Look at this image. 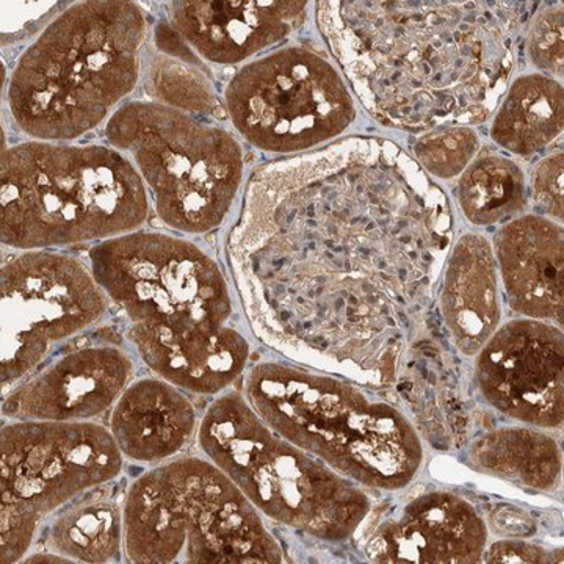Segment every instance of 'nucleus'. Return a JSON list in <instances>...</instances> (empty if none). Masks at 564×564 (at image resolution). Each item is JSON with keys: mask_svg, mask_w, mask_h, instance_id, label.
Here are the masks:
<instances>
[{"mask_svg": "<svg viewBox=\"0 0 564 564\" xmlns=\"http://www.w3.org/2000/svg\"><path fill=\"white\" fill-rule=\"evenodd\" d=\"M106 299L84 263L29 252L2 269V386L32 372L52 345L106 313Z\"/></svg>", "mask_w": 564, "mask_h": 564, "instance_id": "f8f14e48", "label": "nucleus"}, {"mask_svg": "<svg viewBox=\"0 0 564 564\" xmlns=\"http://www.w3.org/2000/svg\"><path fill=\"white\" fill-rule=\"evenodd\" d=\"M132 373L131 358L120 348H80L11 393L3 414L17 421H85L110 408Z\"/></svg>", "mask_w": 564, "mask_h": 564, "instance_id": "4468645a", "label": "nucleus"}, {"mask_svg": "<svg viewBox=\"0 0 564 564\" xmlns=\"http://www.w3.org/2000/svg\"><path fill=\"white\" fill-rule=\"evenodd\" d=\"M121 467L120 447L101 425L20 421L3 426V558H22L44 516L88 489L109 484Z\"/></svg>", "mask_w": 564, "mask_h": 564, "instance_id": "1a4fd4ad", "label": "nucleus"}, {"mask_svg": "<svg viewBox=\"0 0 564 564\" xmlns=\"http://www.w3.org/2000/svg\"><path fill=\"white\" fill-rule=\"evenodd\" d=\"M478 139L469 128H448L426 133L415 143L414 154L423 169L440 180H452L466 170L477 154Z\"/></svg>", "mask_w": 564, "mask_h": 564, "instance_id": "393cba45", "label": "nucleus"}, {"mask_svg": "<svg viewBox=\"0 0 564 564\" xmlns=\"http://www.w3.org/2000/svg\"><path fill=\"white\" fill-rule=\"evenodd\" d=\"M107 137L132 155L163 223L202 234L225 220L243 174L242 151L228 132L170 107L132 102L113 115Z\"/></svg>", "mask_w": 564, "mask_h": 564, "instance_id": "6e6552de", "label": "nucleus"}, {"mask_svg": "<svg viewBox=\"0 0 564 564\" xmlns=\"http://www.w3.org/2000/svg\"><path fill=\"white\" fill-rule=\"evenodd\" d=\"M199 444L250 502L280 524L343 541L369 514V499L358 486L280 436L239 393L210 404Z\"/></svg>", "mask_w": 564, "mask_h": 564, "instance_id": "0eeeda50", "label": "nucleus"}, {"mask_svg": "<svg viewBox=\"0 0 564 564\" xmlns=\"http://www.w3.org/2000/svg\"><path fill=\"white\" fill-rule=\"evenodd\" d=\"M93 276L133 323L172 332L225 326L228 285L195 245L154 232L128 234L91 251Z\"/></svg>", "mask_w": 564, "mask_h": 564, "instance_id": "9d476101", "label": "nucleus"}, {"mask_svg": "<svg viewBox=\"0 0 564 564\" xmlns=\"http://www.w3.org/2000/svg\"><path fill=\"white\" fill-rule=\"evenodd\" d=\"M131 339L166 383L204 395L236 381L250 355L247 340L226 326L182 333L133 323Z\"/></svg>", "mask_w": 564, "mask_h": 564, "instance_id": "f3484780", "label": "nucleus"}, {"mask_svg": "<svg viewBox=\"0 0 564 564\" xmlns=\"http://www.w3.org/2000/svg\"><path fill=\"white\" fill-rule=\"evenodd\" d=\"M122 532L132 563L284 562L258 508L220 467L198 458L140 477L126 499Z\"/></svg>", "mask_w": 564, "mask_h": 564, "instance_id": "423d86ee", "label": "nucleus"}, {"mask_svg": "<svg viewBox=\"0 0 564 564\" xmlns=\"http://www.w3.org/2000/svg\"><path fill=\"white\" fill-rule=\"evenodd\" d=\"M122 519L107 499H85L55 521L51 545L82 563H109L120 552Z\"/></svg>", "mask_w": 564, "mask_h": 564, "instance_id": "b1692460", "label": "nucleus"}, {"mask_svg": "<svg viewBox=\"0 0 564 564\" xmlns=\"http://www.w3.org/2000/svg\"><path fill=\"white\" fill-rule=\"evenodd\" d=\"M508 302L534 321H563V229L543 218H519L496 236Z\"/></svg>", "mask_w": 564, "mask_h": 564, "instance_id": "a211bd4d", "label": "nucleus"}, {"mask_svg": "<svg viewBox=\"0 0 564 564\" xmlns=\"http://www.w3.org/2000/svg\"><path fill=\"white\" fill-rule=\"evenodd\" d=\"M147 20L132 2L70 7L22 55L9 91L18 126L41 140L90 131L139 79Z\"/></svg>", "mask_w": 564, "mask_h": 564, "instance_id": "7ed1b4c3", "label": "nucleus"}, {"mask_svg": "<svg viewBox=\"0 0 564 564\" xmlns=\"http://www.w3.org/2000/svg\"><path fill=\"white\" fill-rule=\"evenodd\" d=\"M195 422L192 403L173 384L141 380L121 393L111 436L132 462H162L188 443Z\"/></svg>", "mask_w": 564, "mask_h": 564, "instance_id": "6ab92c4d", "label": "nucleus"}, {"mask_svg": "<svg viewBox=\"0 0 564 564\" xmlns=\"http://www.w3.org/2000/svg\"><path fill=\"white\" fill-rule=\"evenodd\" d=\"M245 393L270 429L348 480L395 491L421 469L422 444L413 425L350 384L262 364L248 375Z\"/></svg>", "mask_w": 564, "mask_h": 564, "instance_id": "20e7f679", "label": "nucleus"}, {"mask_svg": "<svg viewBox=\"0 0 564 564\" xmlns=\"http://www.w3.org/2000/svg\"><path fill=\"white\" fill-rule=\"evenodd\" d=\"M488 530L462 497L432 492L417 497L395 521L381 525L367 544L375 563L469 564L484 556Z\"/></svg>", "mask_w": 564, "mask_h": 564, "instance_id": "2eb2a0df", "label": "nucleus"}, {"mask_svg": "<svg viewBox=\"0 0 564 564\" xmlns=\"http://www.w3.org/2000/svg\"><path fill=\"white\" fill-rule=\"evenodd\" d=\"M443 314L456 347L478 355L500 322L499 289L491 245L466 234L452 250L445 269Z\"/></svg>", "mask_w": 564, "mask_h": 564, "instance_id": "aec40b11", "label": "nucleus"}, {"mask_svg": "<svg viewBox=\"0 0 564 564\" xmlns=\"http://www.w3.org/2000/svg\"><path fill=\"white\" fill-rule=\"evenodd\" d=\"M530 57L545 73L563 74V9L562 6L540 11L534 18L529 39Z\"/></svg>", "mask_w": 564, "mask_h": 564, "instance_id": "a878e982", "label": "nucleus"}, {"mask_svg": "<svg viewBox=\"0 0 564 564\" xmlns=\"http://www.w3.org/2000/svg\"><path fill=\"white\" fill-rule=\"evenodd\" d=\"M155 85L163 98L174 106L192 111H207L214 106V95L207 80L198 73L172 65L162 66L155 74Z\"/></svg>", "mask_w": 564, "mask_h": 564, "instance_id": "bb28decb", "label": "nucleus"}, {"mask_svg": "<svg viewBox=\"0 0 564 564\" xmlns=\"http://www.w3.org/2000/svg\"><path fill=\"white\" fill-rule=\"evenodd\" d=\"M452 240L451 203L421 165L391 141L352 137L256 170L229 259L259 339L388 386Z\"/></svg>", "mask_w": 564, "mask_h": 564, "instance_id": "f257e3e1", "label": "nucleus"}, {"mask_svg": "<svg viewBox=\"0 0 564 564\" xmlns=\"http://www.w3.org/2000/svg\"><path fill=\"white\" fill-rule=\"evenodd\" d=\"M488 563H556L563 562L562 551L549 552L540 545L522 543V541H502L492 544L486 552Z\"/></svg>", "mask_w": 564, "mask_h": 564, "instance_id": "c85d7f7f", "label": "nucleus"}, {"mask_svg": "<svg viewBox=\"0 0 564 564\" xmlns=\"http://www.w3.org/2000/svg\"><path fill=\"white\" fill-rule=\"evenodd\" d=\"M234 126L256 148L299 152L340 135L355 102L332 63L289 47L245 66L226 90Z\"/></svg>", "mask_w": 564, "mask_h": 564, "instance_id": "9b49d317", "label": "nucleus"}, {"mask_svg": "<svg viewBox=\"0 0 564 564\" xmlns=\"http://www.w3.org/2000/svg\"><path fill=\"white\" fill-rule=\"evenodd\" d=\"M475 469L527 488H555L562 454L552 437L529 429H503L486 434L470 447Z\"/></svg>", "mask_w": 564, "mask_h": 564, "instance_id": "4be33fe9", "label": "nucleus"}, {"mask_svg": "<svg viewBox=\"0 0 564 564\" xmlns=\"http://www.w3.org/2000/svg\"><path fill=\"white\" fill-rule=\"evenodd\" d=\"M456 196L467 220L494 225L524 209V173L502 155H481L464 172Z\"/></svg>", "mask_w": 564, "mask_h": 564, "instance_id": "5701e85b", "label": "nucleus"}, {"mask_svg": "<svg viewBox=\"0 0 564 564\" xmlns=\"http://www.w3.org/2000/svg\"><path fill=\"white\" fill-rule=\"evenodd\" d=\"M563 334L540 321L507 323L477 359L485 399L516 421L555 429L563 422Z\"/></svg>", "mask_w": 564, "mask_h": 564, "instance_id": "ddd939ff", "label": "nucleus"}, {"mask_svg": "<svg viewBox=\"0 0 564 564\" xmlns=\"http://www.w3.org/2000/svg\"><path fill=\"white\" fill-rule=\"evenodd\" d=\"M0 181V239L22 250L113 239L148 217L140 174L109 148L21 144Z\"/></svg>", "mask_w": 564, "mask_h": 564, "instance_id": "39448f33", "label": "nucleus"}, {"mask_svg": "<svg viewBox=\"0 0 564 564\" xmlns=\"http://www.w3.org/2000/svg\"><path fill=\"white\" fill-rule=\"evenodd\" d=\"M521 3L322 2L318 28L367 110L389 128L478 124L513 70Z\"/></svg>", "mask_w": 564, "mask_h": 564, "instance_id": "f03ea898", "label": "nucleus"}, {"mask_svg": "<svg viewBox=\"0 0 564 564\" xmlns=\"http://www.w3.org/2000/svg\"><path fill=\"white\" fill-rule=\"evenodd\" d=\"M534 202L547 214L563 218V154L544 159L532 176Z\"/></svg>", "mask_w": 564, "mask_h": 564, "instance_id": "cd10ccee", "label": "nucleus"}, {"mask_svg": "<svg viewBox=\"0 0 564 564\" xmlns=\"http://www.w3.org/2000/svg\"><path fill=\"white\" fill-rule=\"evenodd\" d=\"M563 131V88L540 74L519 77L505 96L492 124V139L505 150L530 155Z\"/></svg>", "mask_w": 564, "mask_h": 564, "instance_id": "412c9836", "label": "nucleus"}, {"mask_svg": "<svg viewBox=\"0 0 564 564\" xmlns=\"http://www.w3.org/2000/svg\"><path fill=\"white\" fill-rule=\"evenodd\" d=\"M306 2H174L177 32L207 61L237 63L302 25Z\"/></svg>", "mask_w": 564, "mask_h": 564, "instance_id": "dca6fc26", "label": "nucleus"}]
</instances>
